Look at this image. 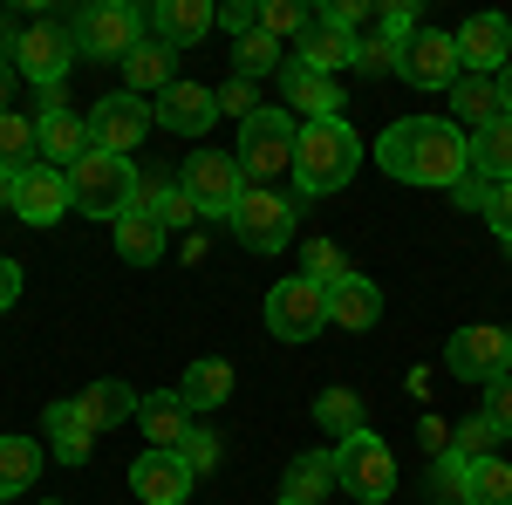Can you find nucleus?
Wrapping results in <instances>:
<instances>
[{"mask_svg": "<svg viewBox=\"0 0 512 505\" xmlns=\"http://www.w3.org/2000/svg\"><path fill=\"white\" fill-rule=\"evenodd\" d=\"M355 69H362V76H396V48L390 41H355Z\"/></svg>", "mask_w": 512, "mask_h": 505, "instance_id": "44", "label": "nucleus"}, {"mask_svg": "<svg viewBox=\"0 0 512 505\" xmlns=\"http://www.w3.org/2000/svg\"><path fill=\"white\" fill-rule=\"evenodd\" d=\"M192 465H185V451H144L137 465H130V492L144 505H185L192 499Z\"/></svg>", "mask_w": 512, "mask_h": 505, "instance_id": "16", "label": "nucleus"}, {"mask_svg": "<svg viewBox=\"0 0 512 505\" xmlns=\"http://www.w3.org/2000/svg\"><path fill=\"white\" fill-rule=\"evenodd\" d=\"M485 226L512 246V185H492V198H485Z\"/></svg>", "mask_w": 512, "mask_h": 505, "instance_id": "47", "label": "nucleus"}, {"mask_svg": "<svg viewBox=\"0 0 512 505\" xmlns=\"http://www.w3.org/2000/svg\"><path fill=\"white\" fill-rule=\"evenodd\" d=\"M178 192L198 205V219H233V205L246 198V171L233 151H198L178 171Z\"/></svg>", "mask_w": 512, "mask_h": 505, "instance_id": "10", "label": "nucleus"}, {"mask_svg": "<svg viewBox=\"0 0 512 505\" xmlns=\"http://www.w3.org/2000/svg\"><path fill=\"white\" fill-rule=\"evenodd\" d=\"M69 28H76V55H89V62H130V48L144 41V14L130 0H89Z\"/></svg>", "mask_w": 512, "mask_h": 505, "instance_id": "8", "label": "nucleus"}, {"mask_svg": "<svg viewBox=\"0 0 512 505\" xmlns=\"http://www.w3.org/2000/svg\"><path fill=\"white\" fill-rule=\"evenodd\" d=\"M383 321V287L349 273L342 287H328V328H349V335H369Z\"/></svg>", "mask_w": 512, "mask_h": 505, "instance_id": "20", "label": "nucleus"}, {"mask_svg": "<svg viewBox=\"0 0 512 505\" xmlns=\"http://www.w3.org/2000/svg\"><path fill=\"white\" fill-rule=\"evenodd\" d=\"M219 28L226 35H260V0H219Z\"/></svg>", "mask_w": 512, "mask_h": 505, "instance_id": "41", "label": "nucleus"}, {"mask_svg": "<svg viewBox=\"0 0 512 505\" xmlns=\"http://www.w3.org/2000/svg\"><path fill=\"white\" fill-rule=\"evenodd\" d=\"M294 144H301L294 110H253V117L239 123V151H233L246 185H267L280 171H294Z\"/></svg>", "mask_w": 512, "mask_h": 505, "instance_id": "6", "label": "nucleus"}, {"mask_svg": "<svg viewBox=\"0 0 512 505\" xmlns=\"http://www.w3.org/2000/svg\"><path fill=\"white\" fill-rule=\"evenodd\" d=\"M185 465H192V478L219 465V430H192V437H185Z\"/></svg>", "mask_w": 512, "mask_h": 505, "instance_id": "46", "label": "nucleus"}, {"mask_svg": "<svg viewBox=\"0 0 512 505\" xmlns=\"http://www.w3.org/2000/svg\"><path fill=\"white\" fill-rule=\"evenodd\" d=\"M458 505H512V465L499 458V451H492V458H472V465H465Z\"/></svg>", "mask_w": 512, "mask_h": 505, "instance_id": "30", "label": "nucleus"}, {"mask_svg": "<svg viewBox=\"0 0 512 505\" xmlns=\"http://www.w3.org/2000/svg\"><path fill=\"white\" fill-rule=\"evenodd\" d=\"M478 417H492V430H499V437H512V376L485 383V410H478Z\"/></svg>", "mask_w": 512, "mask_h": 505, "instance_id": "42", "label": "nucleus"}, {"mask_svg": "<svg viewBox=\"0 0 512 505\" xmlns=\"http://www.w3.org/2000/svg\"><path fill=\"white\" fill-rule=\"evenodd\" d=\"M328 451H335V492H349L355 505L396 499V451L376 437V430H355V437L328 444Z\"/></svg>", "mask_w": 512, "mask_h": 505, "instance_id": "5", "label": "nucleus"}, {"mask_svg": "<svg viewBox=\"0 0 512 505\" xmlns=\"http://www.w3.org/2000/svg\"><path fill=\"white\" fill-rule=\"evenodd\" d=\"M472 171L485 185H512V117H499L492 130L472 137Z\"/></svg>", "mask_w": 512, "mask_h": 505, "instance_id": "33", "label": "nucleus"}, {"mask_svg": "<svg viewBox=\"0 0 512 505\" xmlns=\"http://www.w3.org/2000/svg\"><path fill=\"white\" fill-rule=\"evenodd\" d=\"M376 164L396 185H424V192H458L472 178V137L451 117H403L376 137Z\"/></svg>", "mask_w": 512, "mask_h": 505, "instance_id": "1", "label": "nucleus"}, {"mask_svg": "<svg viewBox=\"0 0 512 505\" xmlns=\"http://www.w3.org/2000/svg\"><path fill=\"white\" fill-rule=\"evenodd\" d=\"M396 76L410 82V89H451V82L465 76V69H458V35H444V28H417V41L396 55Z\"/></svg>", "mask_w": 512, "mask_h": 505, "instance_id": "13", "label": "nucleus"}, {"mask_svg": "<svg viewBox=\"0 0 512 505\" xmlns=\"http://www.w3.org/2000/svg\"><path fill=\"white\" fill-rule=\"evenodd\" d=\"M260 28L274 41H301L308 28H315V14L301 7V0H260Z\"/></svg>", "mask_w": 512, "mask_h": 505, "instance_id": "38", "label": "nucleus"}, {"mask_svg": "<svg viewBox=\"0 0 512 505\" xmlns=\"http://www.w3.org/2000/svg\"><path fill=\"white\" fill-rule=\"evenodd\" d=\"M451 451H458L465 465H472V458H492V451H499V430H492V417H465V424H458V444H451Z\"/></svg>", "mask_w": 512, "mask_h": 505, "instance_id": "40", "label": "nucleus"}, {"mask_svg": "<svg viewBox=\"0 0 512 505\" xmlns=\"http://www.w3.org/2000/svg\"><path fill=\"white\" fill-rule=\"evenodd\" d=\"M219 117V89H198V82H171L158 96V130L171 137H205Z\"/></svg>", "mask_w": 512, "mask_h": 505, "instance_id": "18", "label": "nucleus"}, {"mask_svg": "<svg viewBox=\"0 0 512 505\" xmlns=\"http://www.w3.org/2000/svg\"><path fill=\"white\" fill-rule=\"evenodd\" d=\"M76 410L89 417V430H123L137 410H144V396H137L130 383H117V376H96V383L76 396Z\"/></svg>", "mask_w": 512, "mask_h": 505, "instance_id": "23", "label": "nucleus"}, {"mask_svg": "<svg viewBox=\"0 0 512 505\" xmlns=\"http://www.w3.org/2000/svg\"><path fill=\"white\" fill-rule=\"evenodd\" d=\"M485 198H492V185H485V178H465V185H458V205H478V212H485Z\"/></svg>", "mask_w": 512, "mask_h": 505, "instance_id": "49", "label": "nucleus"}, {"mask_svg": "<svg viewBox=\"0 0 512 505\" xmlns=\"http://www.w3.org/2000/svg\"><path fill=\"white\" fill-rule=\"evenodd\" d=\"M233 362H226V355H198L192 369H185V383H178V396H185V410H219V403H226V396H233Z\"/></svg>", "mask_w": 512, "mask_h": 505, "instance_id": "27", "label": "nucleus"}, {"mask_svg": "<svg viewBox=\"0 0 512 505\" xmlns=\"http://www.w3.org/2000/svg\"><path fill=\"white\" fill-rule=\"evenodd\" d=\"M499 103H506V117H512V62L499 69Z\"/></svg>", "mask_w": 512, "mask_h": 505, "instance_id": "51", "label": "nucleus"}, {"mask_svg": "<svg viewBox=\"0 0 512 505\" xmlns=\"http://www.w3.org/2000/svg\"><path fill=\"white\" fill-rule=\"evenodd\" d=\"M444 369L458 376V383H499L512 376V328L499 321H472V328H458L451 342H444Z\"/></svg>", "mask_w": 512, "mask_h": 505, "instance_id": "9", "label": "nucleus"}, {"mask_svg": "<svg viewBox=\"0 0 512 505\" xmlns=\"http://www.w3.org/2000/svg\"><path fill=\"white\" fill-rule=\"evenodd\" d=\"M14 212H21V226H62L76 212L69 205V171H55V164L14 171Z\"/></svg>", "mask_w": 512, "mask_h": 505, "instance_id": "14", "label": "nucleus"}, {"mask_svg": "<svg viewBox=\"0 0 512 505\" xmlns=\"http://www.w3.org/2000/svg\"><path fill=\"white\" fill-rule=\"evenodd\" d=\"M7 110H14V69L0 62V117H7Z\"/></svg>", "mask_w": 512, "mask_h": 505, "instance_id": "50", "label": "nucleus"}, {"mask_svg": "<svg viewBox=\"0 0 512 505\" xmlns=\"http://www.w3.org/2000/svg\"><path fill=\"white\" fill-rule=\"evenodd\" d=\"M110 233H117V253L130 260V267H158L164 260V219H151V212H130V219H117Z\"/></svg>", "mask_w": 512, "mask_h": 505, "instance_id": "31", "label": "nucleus"}, {"mask_svg": "<svg viewBox=\"0 0 512 505\" xmlns=\"http://www.w3.org/2000/svg\"><path fill=\"white\" fill-rule=\"evenodd\" d=\"M301 273H308V280H321V287H342L355 267H349V253H342L335 239H308V246H301Z\"/></svg>", "mask_w": 512, "mask_h": 505, "instance_id": "37", "label": "nucleus"}, {"mask_svg": "<svg viewBox=\"0 0 512 505\" xmlns=\"http://www.w3.org/2000/svg\"><path fill=\"white\" fill-rule=\"evenodd\" d=\"M41 430H48V458L55 465H89V451H96V430H89V417H82L76 403H48L41 410Z\"/></svg>", "mask_w": 512, "mask_h": 505, "instance_id": "19", "label": "nucleus"}, {"mask_svg": "<svg viewBox=\"0 0 512 505\" xmlns=\"http://www.w3.org/2000/svg\"><path fill=\"white\" fill-rule=\"evenodd\" d=\"M280 55H287V41H274L267 28H260V35H239V41H233V69H239L246 82L280 76Z\"/></svg>", "mask_w": 512, "mask_h": 505, "instance_id": "35", "label": "nucleus"}, {"mask_svg": "<svg viewBox=\"0 0 512 505\" xmlns=\"http://www.w3.org/2000/svg\"><path fill=\"white\" fill-rule=\"evenodd\" d=\"M21 301V260H0V314Z\"/></svg>", "mask_w": 512, "mask_h": 505, "instance_id": "48", "label": "nucleus"}, {"mask_svg": "<svg viewBox=\"0 0 512 505\" xmlns=\"http://www.w3.org/2000/svg\"><path fill=\"white\" fill-rule=\"evenodd\" d=\"M0 62L21 82H35V89H62V76L76 69V28H69V21H35V28H21V35H7Z\"/></svg>", "mask_w": 512, "mask_h": 505, "instance_id": "4", "label": "nucleus"}, {"mask_svg": "<svg viewBox=\"0 0 512 505\" xmlns=\"http://www.w3.org/2000/svg\"><path fill=\"white\" fill-rule=\"evenodd\" d=\"M315 424L342 444V437H355V430H369V410H362V396H355L349 383H335V389L315 396Z\"/></svg>", "mask_w": 512, "mask_h": 505, "instance_id": "32", "label": "nucleus"}, {"mask_svg": "<svg viewBox=\"0 0 512 505\" xmlns=\"http://www.w3.org/2000/svg\"><path fill=\"white\" fill-rule=\"evenodd\" d=\"M294 62L301 69H315V76H335V69H355V35H335V28H308V35L294 41Z\"/></svg>", "mask_w": 512, "mask_h": 505, "instance_id": "28", "label": "nucleus"}, {"mask_svg": "<svg viewBox=\"0 0 512 505\" xmlns=\"http://www.w3.org/2000/svg\"><path fill=\"white\" fill-rule=\"evenodd\" d=\"M267 328H274L280 342H315L321 328H328V287L308 280V273H287L267 287Z\"/></svg>", "mask_w": 512, "mask_h": 505, "instance_id": "11", "label": "nucleus"}, {"mask_svg": "<svg viewBox=\"0 0 512 505\" xmlns=\"http://www.w3.org/2000/svg\"><path fill=\"white\" fill-rule=\"evenodd\" d=\"M137 185H144V171L130 164V157H110V151H89L69 164V205H76L82 219H130V205H137Z\"/></svg>", "mask_w": 512, "mask_h": 505, "instance_id": "3", "label": "nucleus"}, {"mask_svg": "<svg viewBox=\"0 0 512 505\" xmlns=\"http://www.w3.org/2000/svg\"><path fill=\"white\" fill-rule=\"evenodd\" d=\"M294 219H301V205H294L287 192H274V185H246V198L233 205L226 226H233V239L246 246V253H267V260H274L280 246L294 239Z\"/></svg>", "mask_w": 512, "mask_h": 505, "instance_id": "7", "label": "nucleus"}, {"mask_svg": "<svg viewBox=\"0 0 512 505\" xmlns=\"http://www.w3.org/2000/svg\"><path fill=\"white\" fill-rule=\"evenodd\" d=\"M512 62V21L506 14H472L458 28V69L465 76H499Z\"/></svg>", "mask_w": 512, "mask_h": 505, "instance_id": "15", "label": "nucleus"}, {"mask_svg": "<svg viewBox=\"0 0 512 505\" xmlns=\"http://www.w3.org/2000/svg\"><path fill=\"white\" fill-rule=\"evenodd\" d=\"M0 205L14 212V171H0Z\"/></svg>", "mask_w": 512, "mask_h": 505, "instance_id": "52", "label": "nucleus"}, {"mask_svg": "<svg viewBox=\"0 0 512 505\" xmlns=\"http://www.w3.org/2000/svg\"><path fill=\"white\" fill-rule=\"evenodd\" d=\"M41 478V444L35 437H0V499H21Z\"/></svg>", "mask_w": 512, "mask_h": 505, "instance_id": "34", "label": "nucleus"}, {"mask_svg": "<svg viewBox=\"0 0 512 505\" xmlns=\"http://www.w3.org/2000/svg\"><path fill=\"white\" fill-rule=\"evenodd\" d=\"M151 130H158V110H151L144 96H130V89L103 96V103L89 110V144H96V151H110V157H130Z\"/></svg>", "mask_w": 512, "mask_h": 505, "instance_id": "12", "label": "nucleus"}, {"mask_svg": "<svg viewBox=\"0 0 512 505\" xmlns=\"http://www.w3.org/2000/svg\"><path fill=\"white\" fill-rule=\"evenodd\" d=\"M315 21H321V28H335V35H355V28L369 21V7H362V0H328Z\"/></svg>", "mask_w": 512, "mask_h": 505, "instance_id": "45", "label": "nucleus"}, {"mask_svg": "<svg viewBox=\"0 0 512 505\" xmlns=\"http://www.w3.org/2000/svg\"><path fill=\"white\" fill-rule=\"evenodd\" d=\"M376 41H390L396 55L417 41V0H383L376 7Z\"/></svg>", "mask_w": 512, "mask_h": 505, "instance_id": "39", "label": "nucleus"}, {"mask_svg": "<svg viewBox=\"0 0 512 505\" xmlns=\"http://www.w3.org/2000/svg\"><path fill=\"white\" fill-rule=\"evenodd\" d=\"M335 492V451H301L280 478V505H321Z\"/></svg>", "mask_w": 512, "mask_h": 505, "instance_id": "26", "label": "nucleus"}, {"mask_svg": "<svg viewBox=\"0 0 512 505\" xmlns=\"http://www.w3.org/2000/svg\"><path fill=\"white\" fill-rule=\"evenodd\" d=\"M355 171H362V137H355L349 123H301V144H294V192L301 198L349 192Z\"/></svg>", "mask_w": 512, "mask_h": 505, "instance_id": "2", "label": "nucleus"}, {"mask_svg": "<svg viewBox=\"0 0 512 505\" xmlns=\"http://www.w3.org/2000/svg\"><path fill=\"white\" fill-rule=\"evenodd\" d=\"M451 110H458V130H465V137L492 130V123L506 117V103H499V76H458V82H451Z\"/></svg>", "mask_w": 512, "mask_h": 505, "instance_id": "25", "label": "nucleus"}, {"mask_svg": "<svg viewBox=\"0 0 512 505\" xmlns=\"http://www.w3.org/2000/svg\"><path fill=\"white\" fill-rule=\"evenodd\" d=\"M151 28H158L164 48H192V41H205L219 28V7L212 0H158L151 7Z\"/></svg>", "mask_w": 512, "mask_h": 505, "instance_id": "22", "label": "nucleus"}, {"mask_svg": "<svg viewBox=\"0 0 512 505\" xmlns=\"http://www.w3.org/2000/svg\"><path fill=\"white\" fill-rule=\"evenodd\" d=\"M35 144H41V164H55V171H69L76 157L96 151V144H89V117H76V110H48V117H35Z\"/></svg>", "mask_w": 512, "mask_h": 505, "instance_id": "21", "label": "nucleus"}, {"mask_svg": "<svg viewBox=\"0 0 512 505\" xmlns=\"http://www.w3.org/2000/svg\"><path fill=\"white\" fill-rule=\"evenodd\" d=\"M280 89H287V110H301V123H342V89H335V76H315L301 62H280Z\"/></svg>", "mask_w": 512, "mask_h": 505, "instance_id": "17", "label": "nucleus"}, {"mask_svg": "<svg viewBox=\"0 0 512 505\" xmlns=\"http://www.w3.org/2000/svg\"><path fill=\"white\" fill-rule=\"evenodd\" d=\"M137 424H144V437H151V451H185V437H192V410H185L178 389H158V396H144Z\"/></svg>", "mask_w": 512, "mask_h": 505, "instance_id": "24", "label": "nucleus"}, {"mask_svg": "<svg viewBox=\"0 0 512 505\" xmlns=\"http://www.w3.org/2000/svg\"><path fill=\"white\" fill-rule=\"evenodd\" d=\"M28 157H41L35 123L21 117V110H7V117H0V171H28Z\"/></svg>", "mask_w": 512, "mask_h": 505, "instance_id": "36", "label": "nucleus"}, {"mask_svg": "<svg viewBox=\"0 0 512 505\" xmlns=\"http://www.w3.org/2000/svg\"><path fill=\"white\" fill-rule=\"evenodd\" d=\"M171 55H178V48H164L158 35L137 41V48H130V62H123V76H130V96H151V89L164 96V89L178 82V76H171Z\"/></svg>", "mask_w": 512, "mask_h": 505, "instance_id": "29", "label": "nucleus"}, {"mask_svg": "<svg viewBox=\"0 0 512 505\" xmlns=\"http://www.w3.org/2000/svg\"><path fill=\"white\" fill-rule=\"evenodd\" d=\"M253 110H260V89H253L246 76H233L226 89H219V117H239V123H246Z\"/></svg>", "mask_w": 512, "mask_h": 505, "instance_id": "43", "label": "nucleus"}]
</instances>
